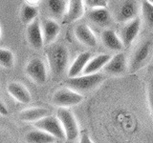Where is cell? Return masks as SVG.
<instances>
[{
  "label": "cell",
  "mask_w": 153,
  "mask_h": 143,
  "mask_svg": "<svg viewBox=\"0 0 153 143\" xmlns=\"http://www.w3.org/2000/svg\"><path fill=\"white\" fill-rule=\"evenodd\" d=\"M50 71L55 77L64 74L69 64V52L63 44H51L46 51Z\"/></svg>",
  "instance_id": "6da1fadb"
},
{
  "label": "cell",
  "mask_w": 153,
  "mask_h": 143,
  "mask_svg": "<svg viewBox=\"0 0 153 143\" xmlns=\"http://www.w3.org/2000/svg\"><path fill=\"white\" fill-rule=\"evenodd\" d=\"M103 80L104 75L99 72L95 74H87L75 76V77H69V79L66 81V84L68 87L82 94L96 89L102 83Z\"/></svg>",
  "instance_id": "7a4b0ae2"
},
{
  "label": "cell",
  "mask_w": 153,
  "mask_h": 143,
  "mask_svg": "<svg viewBox=\"0 0 153 143\" xmlns=\"http://www.w3.org/2000/svg\"><path fill=\"white\" fill-rule=\"evenodd\" d=\"M84 97L70 87L57 90L52 97V102L57 107L69 108L82 102Z\"/></svg>",
  "instance_id": "3957f363"
},
{
  "label": "cell",
  "mask_w": 153,
  "mask_h": 143,
  "mask_svg": "<svg viewBox=\"0 0 153 143\" xmlns=\"http://www.w3.org/2000/svg\"><path fill=\"white\" fill-rule=\"evenodd\" d=\"M56 116L59 118V120L62 123V126L64 128L66 133V140L75 141L79 137V129L74 114L69 109L59 107V109L56 112Z\"/></svg>",
  "instance_id": "277c9868"
},
{
  "label": "cell",
  "mask_w": 153,
  "mask_h": 143,
  "mask_svg": "<svg viewBox=\"0 0 153 143\" xmlns=\"http://www.w3.org/2000/svg\"><path fill=\"white\" fill-rule=\"evenodd\" d=\"M33 126L36 129H40V130L51 133V135L56 137V139L66 140V133L64 128L57 116H55L48 114V116L39 119V120L33 122Z\"/></svg>",
  "instance_id": "5b68a950"
},
{
  "label": "cell",
  "mask_w": 153,
  "mask_h": 143,
  "mask_svg": "<svg viewBox=\"0 0 153 143\" xmlns=\"http://www.w3.org/2000/svg\"><path fill=\"white\" fill-rule=\"evenodd\" d=\"M153 52V41L152 39H147L143 41L142 44L139 46L136 51L134 52L132 55L130 65H129V70L132 73L142 69L143 66L146 64L148 59L150 58L151 54Z\"/></svg>",
  "instance_id": "8992f818"
},
{
  "label": "cell",
  "mask_w": 153,
  "mask_h": 143,
  "mask_svg": "<svg viewBox=\"0 0 153 143\" xmlns=\"http://www.w3.org/2000/svg\"><path fill=\"white\" fill-rule=\"evenodd\" d=\"M27 75L37 85H43L47 81V69L41 58H33L28 62L25 68Z\"/></svg>",
  "instance_id": "52a82bcc"
},
{
  "label": "cell",
  "mask_w": 153,
  "mask_h": 143,
  "mask_svg": "<svg viewBox=\"0 0 153 143\" xmlns=\"http://www.w3.org/2000/svg\"><path fill=\"white\" fill-rule=\"evenodd\" d=\"M127 58L126 54L119 52L117 55L112 56L107 64L104 66L103 71L112 75H122L127 71Z\"/></svg>",
  "instance_id": "ba28073f"
},
{
  "label": "cell",
  "mask_w": 153,
  "mask_h": 143,
  "mask_svg": "<svg viewBox=\"0 0 153 143\" xmlns=\"http://www.w3.org/2000/svg\"><path fill=\"white\" fill-rule=\"evenodd\" d=\"M27 39L30 46L35 50H39L45 45L42 28L37 18L27 26Z\"/></svg>",
  "instance_id": "9c48e42d"
},
{
  "label": "cell",
  "mask_w": 153,
  "mask_h": 143,
  "mask_svg": "<svg viewBox=\"0 0 153 143\" xmlns=\"http://www.w3.org/2000/svg\"><path fill=\"white\" fill-rule=\"evenodd\" d=\"M141 18L135 17L132 20L126 22L121 32V39L124 45V48L131 46L133 41L138 36L141 29Z\"/></svg>",
  "instance_id": "30bf717a"
},
{
  "label": "cell",
  "mask_w": 153,
  "mask_h": 143,
  "mask_svg": "<svg viewBox=\"0 0 153 143\" xmlns=\"http://www.w3.org/2000/svg\"><path fill=\"white\" fill-rule=\"evenodd\" d=\"M74 32L76 39L80 43H82L83 45L90 48H95L97 46V37H96L95 33L90 29V27L86 25V24H78L75 27Z\"/></svg>",
  "instance_id": "8fae6325"
},
{
  "label": "cell",
  "mask_w": 153,
  "mask_h": 143,
  "mask_svg": "<svg viewBox=\"0 0 153 143\" xmlns=\"http://www.w3.org/2000/svg\"><path fill=\"white\" fill-rule=\"evenodd\" d=\"M42 32L44 37L45 45H51L59 36L60 32V26L56 20L51 18L44 19L42 22Z\"/></svg>",
  "instance_id": "7c38bea8"
},
{
  "label": "cell",
  "mask_w": 153,
  "mask_h": 143,
  "mask_svg": "<svg viewBox=\"0 0 153 143\" xmlns=\"http://www.w3.org/2000/svg\"><path fill=\"white\" fill-rule=\"evenodd\" d=\"M7 91L13 99L20 103L27 104L32 99L28 89L19 82H10L7 86Z\"/></svg>",
  "instance_id": "4fadbf2b"
},
{
  "label": "cell",
  "mask_w": 153,
  "mask_h": 143,
  "mask_svg": "<svg viewBox=\"0 0 153 143\" xmlns=\"http://www.w3.org/2000/svg\"><path fill=\"white\" fill-rule=\"evenodd\" d=\"M84 5L83 0H69L64 21L66 23H72L80 19L84 14Z\"/></svg>",
  "instance_id": "5bb4252c"
},
{
  "label": "cell",
  "mask_w": 153,
  "mask_h": 143,
  "mask_svg": "<svg viewBox=\"0 0 153 143\" xmlns=\"http://www.w3.org/2000/svg\"><path fill=\"white\" fill-rule=\"evenodd\" d=\"M138 8L134 0H126L119 8L117 20L119 22H128L137 17Z\"/></svg>",
  "instance_id": "9a60e30c"
},
{
  "label": "cell",
  "mask_w": 153,
  "mask_h": 143,
  "mask_svg": "<svg viewBox=\"0 0 153 143\" xmlns=\"http://www.w3.org/2000/svg\"><path fill=\"white\" fill-rule=\"evenodd\" d=\"M100 38H102V44L106 47L107 49L111 51L121 52L124 48V45L122 39L117 35L116 32L113 30H111V29H105L102 32Z\"/></svg>",
  "instance_id": "2e32d148"
},
{
  "label": "cell",
  "mask_w": 153,
  "mask_h": 143,
  "mask_svg": "<svg viewBox=\"0 0 153 143\" xmlns=\"http://www.w3.org/2000/svg\"><path fill=\"white\" fill-rule=\"evenodd\" d=\"M91 52H82L76 56V58L74 60V62L70 66L68 71V76L69 77H75L78 76L80 74H82V72L85 68V66L87 65L89 60L91 59Z\"/></svg>",
  "instance_id": "e0dca14e"
},
{
  "label": "cell",
  "mask_w": 153,
  "mask_h": 143,
  "mask_svg": "<svg viewBox=\"0 0 153 143\" xmlns=\"http://www.w3.org/2000/svg\"><path fill=\"white\" fill-rule=\"evenodd\" d=\"M110 55H99L97 56L93 57L89 60L87 65L85 66V68L82 72V74H95L99 73L100 70L104 68V66L107 64V62L111 58Z\"/></svg>",
  "instance_id": "ac0fdd59"
},
{
  "label": "cell",
  "mask_w": 153,
  "mask_h": 143,
  "mask_svg": "<svg viewBox=\"0 0 153 143\" xmlns=\"http://www.w3.org/2000/svg\"><path fill=\"white\" fill-rule=\"evenodd\" d=\"M88 18L92 23L100 27L108 26L111 22V16L106 8L92 9L88 13Z\"/></svg>",
  "instance_id": "d6986e66"
},
{
  "label": "cell",
  "mask_w": 153,
  "mask_h": 143,
  "mask_svg": "<svg viewBox=\"0 0 153 143\" xmlns=\"http://www.w3.org/2000/svg\"><path fill=\"white\" fill-rule=\"evenodd\" d=\"M49 111L42 107H33L23 110L19 114V119L25 122H36L48 116Z\"/></svg>",
  "instance_id": "ffe728a7"
},
{
  "label": "cell",
  "mask_w": 153,
  "mask_h": 143,
  "mask_svg": "<svg viewBox=\"0 0 153 143\" xmlns=\"http://www.w3.org/2000/svg\"><path fill=\"white\" fill-rule=\"evenodd\" d=\"M25 139L27 142L31 143H53L56 142V137L40 129H36L28 132L25 136Z\"/></svg>",
  "instance_id": "44dd1931"
},
{
  "label": "cell",
  "mask_w": 153,
  "mask_h": 143,
  "mask_svg": "<svg viewBox=\"0 0 153 143\" xmlns=\"http://www.w3.org/2000/svg\"><path fill=\"white\" fill-rule=\"evenodd\" d=\"M67 7H68V5H67L65 0H47L48 11L55 17L65 15Z\"/></svg>",
  "instance_id": "7402d4cb"
},
{
  "label": "cell",
  "mask_w": 153,
  "mask_h": 143,
  "mask_svg": "<svg viewBox=\"0 0 153 143\" xmlns=\"http://www.w3.org/2000/svg\"><path fill=\"white\" fill-rule=\"evenodd\" d=\"M38 15V10L32 6V5H24L21 8L20 12V19L24 25H29L30 23H32L35 19L37 18Z\"/></svg>",
  "instance_id": "603a6c76"
},
{
  "label": "cell",
  "mask_w": 153,
  "mask_h": 143,
  "mask_svg": "<svg viewBox=\"0 0 153 143\" xmlns=\"http://www.w3.org/2000/svg\"><path fill=\"white\" fill-rule=\"evenodd\" d=\"M141 10L146 24L149 28H153V4L147 0H143L141 5Z\"/></svg>",
  "instance_id": "cb8c5ba5"
},
{
  "label": "cell",
  "mask_w": 153,
  "mask_h": 143,
  "mask_svg": "<svg viewBox=\"0 0 153 143\" xmlns=\"http://www.w3.org/2000/svg\"><path fill=\"white\" fill-rule=\"evenodd\" d=\"M0 63L4 68L10 69L14 64V55L12 51L9 49L1 48L0 49Z\"/></svg>",
  "instance_id": "d4e9b609"
},
{
  "label": "cell",
  "mask_w": 153,
  "mask_h": 143,
  "mask_svg": "<svg viewBox=\"0 0 153 143\" xmlns=\"http://www.w3.org/2000/svg\"><path fill=\"white\" fill-rule=\"evenodd\" d=\"M84 4L90 9L97 8H107L108 2L107 0H83Z\"/></svg>",
  "instance_id": "484cf974"
},
{
  "label": "cell",
  "mask_w": 153,
  "mask_h": 143,
  "mask_svg": "<svg viewBox=\"0 0 153 143\" xmlns=\"http://www.w3.org/2000/svg\"><path fill=\"white\" fill-rule=\"evenodd\" d=\"M80 142L81 143H92V139L90 138L88 133L86 131L81 132V136H80Z\"/></svg>",
  "instance_id": "4316f807"
},
{
  "label": "cell",
  "mask_w": 153,
  "mask_h": 143,
  "mask_svg": "<svg viewBox=\"0 0 153 143\" xmlns=\"http://www.w3.org/2000/svg\"><path fill=\"white\" fill-rule=\"evenodd\" d=\"M0 114H1L2 116H6L9 114L8 107L5 105L3 100H1V102H0Z\"/></svg>",
  "instance_id": "83f0119b"
},
{
  "label": "cell",
  "mask_w": 153,
  "mask_h": 143,
  "mask_svg": "<svg viewBox=\"0 0 153 143\" xmlns=\"http://www.w3.org/2000/svg\"><path fill=\"white\" fill-rule=\"evenodd\" d=\"M147 1H148V2H150L151 4H153V0H147Z\"/></svg>",
  "instance_id": "f1b7e54d"
}]
</instances>
